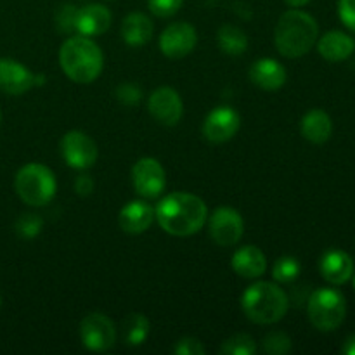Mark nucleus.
<instances>
[{"label":"nucleus","mask_w":355,"mask_h":355,"mask_svg":"<svg viewBox=\"0 0 355 355\" xmlns=\"http://www.w3.org/2000/svg\"><path fill=\"white\" fill-rule=\"evenodd\" d=\"M184 0H148L149 10L158 17H170L179 12Z\"/></svg>","instance_id":"obj_29"},{"label":"nucleus","mask_w":355,"mask_h":355,"mask_svg":"<svg viewBox=\"0 0 355 355\" xmlns=\"http://www.w3.org/2000/svg\"><path fill=\"white\" fill-rule=\"evenodd\" d=\"M111 26V12L103 3H89L76 10L75 30L83 37L103 35Z\"/></svg>","instance_id":"obj_17"},{"label":"nucleus","mask_w":355,"mask_h":355,"mask_svg":"<svg viewBox=\"0 0 355 355\" xmlns=\"http://www.w3.org/2000/svg\"><path fill=\"white\" fill-rule=\"evenodd\" d=\"M319 270H321V276L329 284L340 286V284H345L347 281L352 279L354 260L347 252H342V250H329V252H326L321 257Z\"/></svg>","instance_id":"obj_15"},{"label":"nucleus","mask_w":355,"mask_h":355,"mask_svg":"<svg viewBox=\"0 0 355 355\" xmlns=\"http://www.w3.org/2000/svg\"><path fill=\"white\" fill-rule=\"evenodd\" d=\"M121 37H123L125 44L132 45V47L146 45L153 37L151 19L142 12L128 14L121 24Z\"/></svg>","instance_id":"obj_22"},{"label":"nucleus","mask_w":355,"mask_h":355,"mask_svg":"<svg viewBox=\"0 0 355 355\" xmlns=\"http://www.w3.org/2000/svg\"><path fill=\"white\" fill-rule=\"evenodd\" d=\"M148 110L158 123L173 127L182 118L184 104L177 90H173L172 87H159L149 96Z\"/></svg>","instance_id":"obj_12"},{"label":"nucleus","mask_w":355,"mask_h":355,"mask_svg":"<svg viewBox=\"0 0 355 355\" xmlns=\"http://www.w3.org/2000/svg\"><path fill=\"white\" fill-rule=\"evenodd\" d=\"M59 64L69 80L76 83H90L103 73L104 55L96 42L83 35H76L61 45Z\"/></svg>","instance_id":"obj_3"},{"label":"nucleus","mask_w":355,"mask_h":355,"mask_svg":"<svg viewBox=\"0 0 355 355\" xmlns=\"http://www.w3.org/2000/svg\"><path fill=\"white\" fill-rule=\"evenodd\" d=\"M250 78L262 90L274 92V90H279L286 83L288 73L286 68L279 61L263 58L253 62L252 69H250Z\"/></svg>","instance_id":"obj_16"},{"label":"nucleus","mask_w":355,"mask_h":355,"mask_svg":"<svg viewBox=\"0 0 355 355\" xmlns=\"http://www.w3.org/2000/svg\"><path fill=\"white\" fill-rule=\"evenodd\" d=\"M241 307L250 321L257 324H274L286 315L288 297L276 284L259 281L245 290Z\"/></svg>","instance_id":"obj_4"},{"label":"nucleus","mask_w":355,"mask_h":355,"mask_svg":"<svg viewBox=\"0 0 355 355\" xmlns=\"http://www.w3.org/2000/svg\"><path fill=\"white\" fill-rule=\"evenodd\" d=\"M162 229L177 238H187L201 231L208 218L207 205L191 193H172L163 198L155 210Z\"/></svg>","instance_id":"obj_1"},{"label":"nucleus","mask_w":355,"mask_h":355,"mask_svg":"<svg viewBox=\"0 0 355 355\" xmlns=\"http://www.w3.org/2000/svg\"><path fill=\"white\" fill-rule=\"evenodd\" d=\"M284 2H286L290 7H293V9H300V7L307 6L311 0H284Z\"/></svg>","instance_id":"obj_36"},{"label":"nucleus","mask_w":355,"mask_h":355,"mask_svg":"<svg viewBox=\"0 0 355 355\" xmlns=\"http://www.w3.org/2000/svg\"><path fill=\"white\" fill-rule=\"evenodd\" d=\"M155 220V210L146 201L135 200L125 205L120 211V227L127 234H142Z\"/></svg>","instance_id":"obj_18"},{"label":"nucleus","mask_w":355,"mask_h":355,"mask_svg":"<svg viewBox=\"0 0 355 355\" xmlns=\"http://www.w3.org/2000/svg\"><path fill=\"white\" fill-rule=\"evenodd\" d=\"M0 304H2V302H0Z\"/></svg>","instance_id":"obj_39"},{"label":"nucleus","mask_w":355,"mask_h":355,"mask_svg":"<svg viewBox=\"0 0 355 355\" xmlns=\"http://www.w3.org/2000/svg\"><path fill=\"white\" fill-rule=\"evenodd\" d=\"M94 189V180L89 175H78L75 180V191L80 196H89Z\"/></svg>","instance_id":"obj_34"},{"label":"nucleus","mask_w":355,"mask_h":355,"mask_svg":"<svg viewBox=\"0 0 355 355\" xmlns=\"http://www.w3.org/2000/svg\"><path fill=\"white\" fill-rule=\"evenodd\" d=\"M318 51L326 61L340 62L349 59L355 51V40L343 31H328L318 42Z\"/></svg>","instance_id":"obj_20"},{"label":"nucleus","mask_w":355,"mask_h":355,"mask_svg":"<svg viewBox=\"0 0 355 355\" xmlns=\"http://www.w3.org/2000/svg\"><path fill=\"white\" fill-rule=\"evenodd\" d=\"M342 352L347 355H355V335L347 338V342L343 343V347H342Z\"/></svg>","instance_id":"obj_35"},{"label":"nucleus","mask_w":355,"mask_h":355,"mask_svg":"<svg viewBox=\"0 0 355 355\" xmlns=\"http://www.w3.org/2000/svg\"><path fill=\"white\" fill-rule=\"evenodd\" d=\"M35 85V75L14 59H0V90L21 96Z\"/></svg>","instance_id":"obj_14"},{"label":"nucleus","mask_w":355,"mask_h":355,"mask_svg":"<svg viewBox=\"0 0 355 355\" xmlns=\"http://www.w3.org/2000/svg\"><path fill=\"white\" fill-rule=\"evenodd\" d=\"M14 187L21 200L30 207H45L55 196V177L51 168L40 163H28L16 173Z\"/></svg>","instance_id":"obj_5"},{"label":"nucleus","mask_w":355,"mask_h":355,"mask_svg":"<svg viewBox=\"0 0 355 355\" xmlns=\"http://www.w3.org/2000/svg\"><path fill=\"white\" fill-rule=\"evenodd\" d=\"M80 336L83 345L92 352H104L116 342V328L107 315L94 312L80 322Z\"/></svg>","instance_id":"obj_7"},{"label":"nucleus","mask_w":355,"mask_h":355,"mask_svg":"<svg viewBox=\"0 0 355 355\" xmlns=\"http://www.w3.org/2000/svg\"><path fill=\"white\" fill-rule=\"evenodd\" d=\"M76 7L73 6H62L59 9L58 16H55V21H58V28L62 31V33H71L75 30V21H76Z\"/></svg>","instance_id":"obj_30"},{"label":"nucleus","mask_w":355,"mask_h":355,"mask_svg":"<svg viewBox=\"0 0 355 355\" xmlns=\"http://www.w3.org/2000/svg\"><path fill=\"white\" fill-rule=\"evenodd\" d=\"M149 321L146 315L142 314H130L123 321V340L128 347H139L146 342L149 335Z\"/></svg>","instance_id":"obj_24"},{"label":"nucleus","mask_w":355,"mask_h":355,"mask_svg":"<svg viewBox=\"0 0 355 355\" xmlns=\"http://www.w3.org/2000/svg\"><path fill=\"white\" fill-rule=\"evenodd\" d=\"M61 155L71 168L87 170L96 163L97 146L80 130H71L61 139Z\"/></svg>","instance_id":"obj_8"},{"label":"nucleus","mask_w":355,"mask_h":355,"mask_svg":"<svg viewBox=\"0 0 355 355\" xmlns=\"http://www.w3.org/2000/svg\"><path fill=\"white\" fill-rule=\"evenodd\" d=\"M319 37L318 21L300 9L286 10L274 30V42L281 55L290 59L302 58L312 51Z\"/></svg>","instance_id":"obj_2"},{"label":"nucleus","mask_w":355,"mask_h":355,"mask_svg":"<svg viewBox=\"0 0 355 355\" xmlns=\"http://www.w3.org/2000/svg\"><path fill=\"white\" fill-rule=\"evenodd\" d=\"M309 319L319 331H335L345 321L347 302L338 290L321 288L309 298Z\"/></svg>","instance_id":"obj_6"},{"label":"nucleus","mask_w":355,"mask_h":355,"mask_svg":"<svg viewBox=\"0 0 355 355\" xmlns=\"http://www.w3.org/2000/svg\"><path fill=\"white\" fill-rule=\"evenodd\" d=\"M198 42V35L194 26L189 23H172L159 35V49L170 59L186 58L194 51Z\"/></svg>","instance_id":"obj_10"},{"label":"nucleus","mask_w":355,"mask_h":355,"mask_svg":"<svg viewBox=\"0 0 355 355\" xmlns=\"http://www.w3.org/2000/svg\"><path fill=\"white\" fill-rule=\"evenodd\" d=\"M239 127H241V118L232 107H215L205 120L203 135L210 142L220 144L231 141L238 134Z\"/></svg>","instance_id":"obj_13"},{"label":"nucleus","mask_w":355,"mask_h":355,"mask_svg":"<svg viewBox=\"0 0 355 355\" xmlns=\"http://www.w3.org/2000/svg\"><path fill=\"white\" fill-rule=\"evenodd\" d=\"M257 352L255 340L250 335L239 333V335L231 336L220 347V354L224 355H253Z\"/></svg>","instance_id":"obj_26"},{"label":"nucleus","mask_w":355,"mask_h":355,"mask_svg":"<svg viewBox=\"0 0 355 355\" xmlns=\"http://www.w3.org/2000/svg\"><path fill=\"white\" fill-rule=\"evenodd\" d=\"M338 14L343 24L355 33V0H338Z\"/></svg>","instance_id":"obj_33"},{"label":"nucleus","mask_w":355,"mask_h":355,"mask_svg":"<svg viewBox=\"0 0 355 355\" xmlns=\"http://www.w3.org/2000/svg\"><path fill=\"white\" fill-rule=\"evenodd\" d=\"M245 222L234 208L222 207L211 214L210 236L218 246H234L241 239Z\"/></svg>","instance_id":"obj_11"},{"label":"nucleus","mask_w":355,"mask_h":355,"mask_svg":"<svg viewBox=\"0 0 355 355\" xmlns=\"http://www.w3.org/2000/svg\"><path fill=\"white\" fill-rule=\"evenodd\" d=\"M173 352L179 355H203L205 347L196 338H182L173 347Z\"/></svg>","instance_id":"obj_32"},{"label":"nucleus","mask_w":355,"mask_h":355,"mask_svg":"<svg viewBox=\"0 0 355 355\" xmlns=\"http://www.w3.org/2000/svg\"><path fill=\"white\" fill-rule=\"evenodd\" d=\"M0 118H2V114H0Z\"/></svg>","instance_id":"obj_38"},{"label":"nucleus","mask_w":355,"mask_h":355,"mask_svg":"<svg viewBox=\"0 0 355 355\" xmlns=\"http://www.w3.org/2000/svg\"><path fill=\"white\" fill-rule=\"evenodd\" d=\"M42 227H44V220H42L38 215H33V214L21 215V217L16 220V225H14L16 234L23 239L37 238V236L42 232Z\"/></svg>","instance_id":"obj_27"},{"label":"nucleus","mask_w":355,"mask_h":355,"mask_svg":"<svg viewBox=\"0 0 355 355\" xmlns=\"http://www.w3.org/2000/svg\"><path fill=\"white\" fill-rule=\"evenodd\" d=\"M300 132L312 144H324L333 134V121L324 111L312 110L302 118Z\"/></svg>","instance_id":"obj_21"},{"label":"nucleus","mask_w":355,"mask_h":355,"mask_svg":"<svg viewBox=\"0 0 355 355\" xmlns=\"http://www.w3.org/2000/svg\"><path fill=\"white\" fill-rule=\"evenodd\" d=\"M132 182L142 198H158L165 189V170L155 158H141L132 168Z\"/></svg>","instance_id":"obj_9"},{"label":"nucleus","mask_w":355,"mask_h":355,"mask_svg":"<svg viewBox=\"0 0 355 355\" xmlns=\"http://www.w3.org/2000/svg\"><path fill=\"white\" fill-rule=\"evenodd\" d=\"M231 266L238 276L246 279H255L260 277L267 269V259L260 248L253 245H246L243 248L236 250L232 255Z\"/></svg>","instance_id":"obj_19"},{"label":"nucleus","mask_w":355,"mask_h":355,"mask_svg":"<svg viewBox=\"0 0 355 355\" xmlns=\"http://www.w3.org/2000/svg\"><path fill=\"white\" fill-rule=\"evenodd\" d=\"M354 277V288H355V276H352Z\"/></svg>","instance_id":"obj_37"},{"label":"nucleus","mask_w":355,"mask_h":355,"mask_svg":"<svg viewBox=\"0 0 355 355\" xmlns=\"http://www.w3.org/2000/svg\"><path fill=\"white\" fill-rule=\"evenodd\" d=\"M263 350L270 355H284L291 350V340L286 333L272 331L263 340Z\"/></svg>","instance_id":"obj_28"},{"label":"nucleus","mask_w":355,"mask_h":355,"mask_svg":"<svg viewBox=\"0 0 355 355\" xmlns=\"http://www.w3.org/2000/svg\"><path fill=\"white\" fill-rule=\"evenodd\" d=\"M217 42L222 51L229 55H241L248 47V37L241 28L234 24H224L217 33Z\"/></svg>","instance_id":"obj_23"},{"label":"nucleus","mask_w":355,"mask_h":355,"mask_svg":"<svg viewBox=\"0 0 355 355\" xmlns=\"http://www.w3.org/2000/svg\"><path fill=\"white\" fill-rule=\"evenodd\" d=\"M116 96L123 104L134 106V104H137L141 101L142 90L137 85H134V83H123V85H120L116 89Z\"/></svg>","instance_id":"obj_31"},{"label":"nucleus","mask_w":355,"mask_h":355,"mask_svg":"<svg viewBox=\"0 0 355 355\" xmlns=\"http://www.w3.org/2000/svg\"><path fill=\"white\" fill-rule=\"evenodd\" d=\"M300 262L295 257H279L272 266V277L277 283H293L300 276Z\"/></svg>","instance_id":"obj_25"}]
</instances>
